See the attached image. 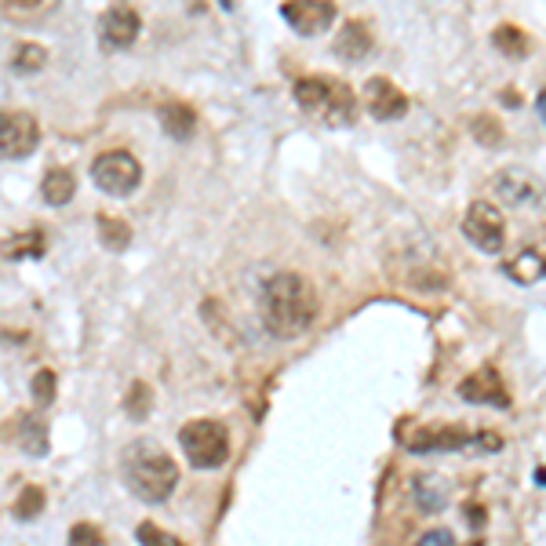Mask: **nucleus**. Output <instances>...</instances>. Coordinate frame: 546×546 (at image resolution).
Wrapping results in <instances>:
<instances>
[{
  "label": "nucleus",
  "mask_w": 546,
  "mask_h": 546,
  "mask_svg": "<svg viewBox=\"0 0 546 546\" xmlns=\"http://www.w3.org/2000/svg\"><path fill=\"white\" fill-rule=\"evenodd\" d=\"M259 310H263L266 332L288 343V339H303L314 328L317 314H321V299L303 273L277 270L266 277L263 292H259Z\"/></svg>",
  "instance_id": "1"
},
{
  "label": "nucleus",
  "mask_w": 546,
  "mask_h": 546,
  "mask_svg": "<svg viewBox=\"0 0 546 546\" xmlns=\"http://www.w3.org/2000/svg\"><path fill=\"white\" fill-rule=\"evenodd\" d=\"M124 485L142 503H164L179 485V466L157 441H132L121 452Z\"/></svg>",
  "instance_id": "2"
},
{
  "label": "nucleus",
  "mask_w": 546,
  "mask_h": 546,
  "mask_svg": "<svg viewBox=\"0 0 546 546\" xmlns=\"http://www.w3.org/2000/svg\"><path fill=\"white\" fill-rule=\"evenodd\" d=\"M295 102L306 117H314L324 128H350L357 121V95L350 91V84L335 77H299Z\"/></svg>",
  "instance_id": "3"
},
{
  "label": "nucleus",
  "mask_w": 546,
  "mask_h": 546,
  "mask_svg": "<svg viewBox=\"0 0 546 546\" xmlns=\"http://www.w3.org/2000/svg\"><path fill=\"white\" fill-rule=\"evenodd\" d=\"M405 448L412 455H430V452L496 455L503 452V437L492 434V430H466V426H412L405 434Z\"/></svg>",
  "instance_id": "4"
},
{
  "label": "nucleus",
  "mask_w": 546,
  "mask_h": 546,
  "mask_svg": "<svg viewBox=\"0 0 546 546\" xmlns=\"http://www.w3.org/2000/svg\"><path fill=\"white\" fill-rule=\"evenodd\" d=\"M179 448L197 470H219L230 459V430L219 419H193L179 430Z\"/></svg>",
  "instance_id": "5"
},
{
  "label": "nucleus",
  "mask_w": 546,
  "mask_h": 546,
  "mask_svg": "<svg viewBox=\"0 0 546 546\" xmlns=\"http://www.w3.org/2000/svg\"><path fill=\"white\" fill-rule=\"evenodd\" d=\"M91 182L106 197H132L142 182V164L128 150H106L91 164Z\"/></svg>",
  "instance_id": "6"
},
{
  "label": "nucleus",
  "mask_w": 546,
  "mask_h": 546,
  "mask_svg": "<svg viewBox=\"0 0 546 546\" xmlns=\"http://www.w3.org/2000/svg\"><path fill=\"white\" fill-rule=\"evenodd\" d=\"M463 237L474 244L477 252L499 255L506 248V219L492 201H474L466 204L463 223H459Z\"/></svg>",
  "instance_id": "7"
},
{
  "label": "nucleus",
  "mask_w": 546,
  "mask_h": 546,
  "mask_svg": "<svg viewBox=\"0 0 546 546\" xmlns=\"http://www.w3.org/2000/svg\"><path fill=\"white\" fill-rule=\"evenodd\" d=\"M492 193L506 208H539L546 201V182L528 168H499L492 175Z\"/></svg>",
  "instance_id": "8"
},
{
  "label": "nucleus",
  "mask_w": 546,
  "mask_h": 546,
  "mask_svg": "<svg viewBox=\"0 0 546 546\" xmlns=\"http://www.w3.org/2000/svg\"><path fill=\"white\" fill-rule=\"evenodd\" d=\"M41 146V124L33 113H0V161H22Z\"/></svg>",
  "instance_id": "9"
},
{
  "label": "nucleus",
  "mask_w": 546,
  "mask_h": 546,
  "mask_svg": "<svg viewBox=\"0 0 546 546\" xmlns=\"http://www.w3.org/2000/svg\"><path fill=\"white\" fill-rule=\"evenodd\" d=\"M335 15H339L335 0H284L281 4V19L299 37H321V33H328Z\"/></svg>",
  "instance_id": "10"
},
{
  "label": "nucleus",
  "mask_w": 546,
  "mask_h": 546,
  "mask_svg": "<svg viewBox=\"0 0 546 546\" xmlns=\"http://www.w3.org/2000/svg\"><path fill=\"white\" fill-rule=\"evenodd\" d=\"M361 102L375 121H401L408 113V95L390 77H368L361 91Z\"/></svg>",
  "instance_id": "11"
},
{
  "label": "nucleus",
  "mask_w": 546,
  "mask_h": 546,
  "mask_svg": "<svg viewBox=\"0 0 546 546\" xmlns=\"http://www.w3.org/2000/svg\"><path fill=\"white\" fill-rule=\"evenodd\" d=\"M142 19L139 11L128 8V4H117V8L102 11L99 19V41L106 51H128L135 41H139Z\"/></svg>",
  "instance_id": "12"
},
{
  "label": "nucleus",
  "mask_w": 546,
  "mask_h": 546,
  "mask_svg": "<svg viewBox=\"0 0 546 546\" xmlns=\"http://www.w3.org/2000/svg\"><path fill=\"white\" fill-rule=\"evenodd\" d=\"M459 397L470 401V405H485V408H510V394H506L503 375L496 368H481V372L466 375L459 383Z\"/></svg>",
  "instance_id": "13"
},
{
  "label": "nucleus",
  "mask_w": 546,
  "mask_h": 546,
  "mask_svg": "<svg viewBox=\"0 0 546 546\" xmlns=\"http://www.w3.org/2000/svg\"><path fill=\"white\" fill-rule=\"evenodd\" d=\"M372 48H375L372 30H368L364 22H357V19L346 22L343 30L335 33V41H332L335 59H343V62H361V59H368V55H372Z\"/></svg>",
  "instance_id": "14"
},
{
  "label": "nucleus",
  "mask_w": 546,
  "mask_h": 546,
  "mask_svg": "<svg viewBox=\"0 0 546 546\" xmlns=\"http://www.w3.org/2000/svg\"><path fill=\"white\" fill-rule=\"evenodd\" d=\"M503 273L514 284H536L546 281V248H521L503 263Z\"/></svg>",
  "instance_id": "15"
},
{
  "label": "nucleus",
  "mask_w": 546,
  "mask_h": 546,
  "mask_svg": "<svg viewBox=\"0 0 546 546\" xmlns=\"http://www.w3.org/2000/svg\"><path fill=\"white\" fill-rule=\"evenodd\" d=\"M412 496H415V506H419L423 514H441V510L448 506V485L437 474H415Z\"/></svg>",
  "instance_id": "16"
},
{
  "label": "nucleus",
  "mask_w": 546,
  "mask_h": 546,
  "mask_svg": "<svg viewBox=\"0 0 546 546\" xmlns=\"http://www.w3.org/2000/svg\"><path fill=\"white\" fill-rule=\"evenodd\" d=\"M73 193H77V179H73L70 168H51V172L44 175V182H41L44 204H51V208H62V204L73 201Z\"/></svg>",
  "instance_id": "17"
},
{
  "label": "nucleus",
  "mask_w": 546,
  "mask_h": 546,
  "mask_svg": "<svg viewBox=\"0 0 546 546\" xmlns=\"http://www.w3.org/2000/svg\"><path fill=\"white\" fill-rule=\"evenodd\" d=\"M161 128L172 139H190L193 128H197V113L186 106V102H164L161 106Z\"/></svg>",
  "instance_id": "18"
},
{
  "label": "nucleus",
  "mask_w": 546,
  "mask_h": 546,
  "mask_svg": "<svg viewBox=\"0 0 546 546\" xmlns=\"http://www.w3.org/2000/svg\"><path fill=\"white\" fill-rule=\"evenodd\" d=\"M492 44H496V51H503L506 59H525L528 51H532L528 33L521 30V26H510V22H503V26L492 30Z\"/></svg>",
  "instance_id": "19"
},
{
  "label": "nucleus",
  "mask_w": 546,
  "mask_h": 546,
  "mask_svg": "<svg viewBox=\"0 0 546 546\" xmlns=\"http://www.w3.org/2000/svg\"><path fill=\"white\" fill-rule=\"evenodd\" d=\"M121 408L132 423H146V415L153 412V390L146 383H132L128 386V394H124Z\"/></svg>",
  "instance_id": "20"
},
{
  "label": "nucleus",
  "mask_w": 546,
  "mask_h": 546,
  "mask_svg": "<svg viewBox=\"0 0 546 546\" xmlns=\"http://www.w3.org/2000/svg\"><path fill=\"white\" fill-rule=\"evenodd\" d=\"M99 241L110 248V252H121L132 244V226L124 219H113V215H99Z\"/></svg>",
  "instance_id": "21"
},
{
  "label": "nucleus",
  "mask_w": 546,
  "mask_h": 546,
  "mask_svg": "<svg viewBox=\"0 0 546 546\" xmlns=\"http://www.w3.org/2000/svg\"><path fill=\"white\" fill-rule=\"evenodd\" d=\"M44 62H48V51H44L41 44H22V48L15 51V59H11V70L37 73V70H44Z\"/></svg>",
  "instance_id": "22"
},
{
  "label": "nucleus",
  "mask_w": 546,
  "mask_h": 546,
  "mask_svg": "<svg viewBox=\"0 0 546 546\" xmlns=\"http://www.w3.org/2000/svg\"><path fill=\"white\" fill-rule=\"evenodd\" d=\"M44 252V233L33 230V233H19V237H11L4 244V255L8 259H22V255H41Z\"/></svg>",
  "instance_id": "23"
},
{
  "label": "nucleus",
  "mask_w": 546,
  "mask_h": 546,
  "mask_svg": "<svg viewBox=\"0 0 546 546\" xmlns=\"http://www.w3.org/2000/svg\"><path fill=\"white\" fill-rule=\"evenodd\" d=\"M474 139L481 142V146H503V124L496 121V117H488V113H481V117H474Z\"/></svg>",
  "instance_id": "24"
},
{
  "label": "nucleus",
  "mask_w": 546,
  "mask_h": 546,
  "mask_svg": "<svg viewBox=\"0 0 546 546\" xmlns=\"http://www.w3.org/2000/svg\"><path fill=\"white\" fill-rule=\"evenodd\" d=\"M135 539H139V546H186L182 539H175L172 532H164L161 525H153V521H142V525L135 528Z\"/></svg>",
  "instance_id": "25"
},
{
  "label": "nucleus",
  "mask_w": 546,
  "mask_h": 546,
  "mask_svg": "<svg viewBox=\"0 0 546 546\" xmlns=\"http://www.w3.org/2000/svg\"><path fill=\"white\" fill-rule=\"evenodd\" d=\"M41 510H44V488H26L19 496V503H15V517L19 521H33V517H41Z\"/></svg>",
  "instance_id": "26"
},
{
  "label": "nucleus",
  "mask_w": 546,
  "mask_h": 546,
  "mask_svg": "<svg viewBox=\"0 0 546 546\" xmlns=\"http://www.w3.org/2000/svg\"><path fill=\"white\" fill-rule=\"evenodd\" d=\"M22 430H26V434H22V445H26L22 452H26V455H44V452H48V434H44L41 423H30V419H26Z\"/></svg>",
  "instance_id": "27"
},
{
  "label": "nucleus",
  "mask_w": 546,
  "mask_h": 546,
  "mask_svg": "<svg viewBox=\"0 0 546 546\" xmlns=\"http://www.w3.org/2000/svg\"><path fill=\"white\" fill-rule=\"evenodd\" d=\"M33 401H37L41 408H48L51 401H55V372L41 368V372L33 375Z\"/></svg>",
  "instance_id": "28"
},
{
  "label": "nucleus",
  "mask_w": 546,
  "mask_h": 546,
  "mask_svg": "<svg viewBox=\"0 0 546 546\" xmlns=\"http://www.w3.org/2000/svg\"><path fill=\"white\" fill-rule=\"evenodd\" d=\"M51 4L55 0H0V8L8 11V15H41Z\"/></svg>",
  "instance_id": "29"
},
{
  "label": "nucleus",
  "mask_w": 546,
  "mask_h": 546,
  "mask_svg": "<svg viewBox=\"0 0 546 546\" xmlns=\"http://www.w3.org/2000/svg\"><path fill=\"white\" fill-rule=\"evenodd\" d=\"M70 546H106V539H102V532L95 525H73L70 528Z\"/></svg>",
  "instance_id": "30"
},
{
  "label": "nucleus",
  "mask_w": 546,
  "mask_h": 546,
  "mask_svg": "<svg viewBox=\"0 0 546 546\" xmlns=\"http://www.w3.org/2000/svg\"><path fill=\"white\" fill-rule=\"evenodd\" d=\"M415 546H455V536L448 532V528H437V532L419 536V543H415Z\"/></svg>",
  "instance_id": "31"
},
{
  "label": "nucleus",
  "mask_w": 546,
  "mask_h": 546,
  "mask_svg": "<svg viewBox=\"0 0 546 546\" xmlns=\"http://www.w3.org/2000/svg\"><path fill=\"white\" fill-rule=\"evenodd\" d=\"M536 106H539V117H543V124H546V88L539 91V99H536Z\"/></svg>",
  "instance_id": "32"
},
{
  "label": "nucleus",
  "mask_w": 546,
  "mask_h": 546,
  "mask_svg": "<svg viewBox=\"0 0 546 546\" xmlns=\"http://www.w3.org/2000/svg\"><path fill=\"white\" fill-rule=\"evenodd\" d=\"M219 4H223L226 11H233V0H219Z\"/></svg>",
  "instance_id": "33"
},
{
  "label": "nucleus",
  "mask_w": 546,
  "mask_h": 546,
  "mask_svg": "<svg viewBox=\"0 0 546 546\" xmlns=\"http://www.w3.org/2000/svg\"><path fill=\"white\" fill-rule=\"evenodd\" d=\"M539 485H546V470H539Z\"/></svg>",
  "instance_id": "34"
},
{
  "label": "nucleus",
  "mask_w": 546,
  "mask_h": 546,
  "mask_svg": "<svg viewBox=\"0 0 546 546\" xmlns=\"http://www.w3.org/2000/svg\"><path fill=\"white\" fill-rule=\"evenodd\" d=\"M466 546H485V543H481V539H474V543H466Z\"/></svg>",
  "instance_id": "35"
}]
</instances>
